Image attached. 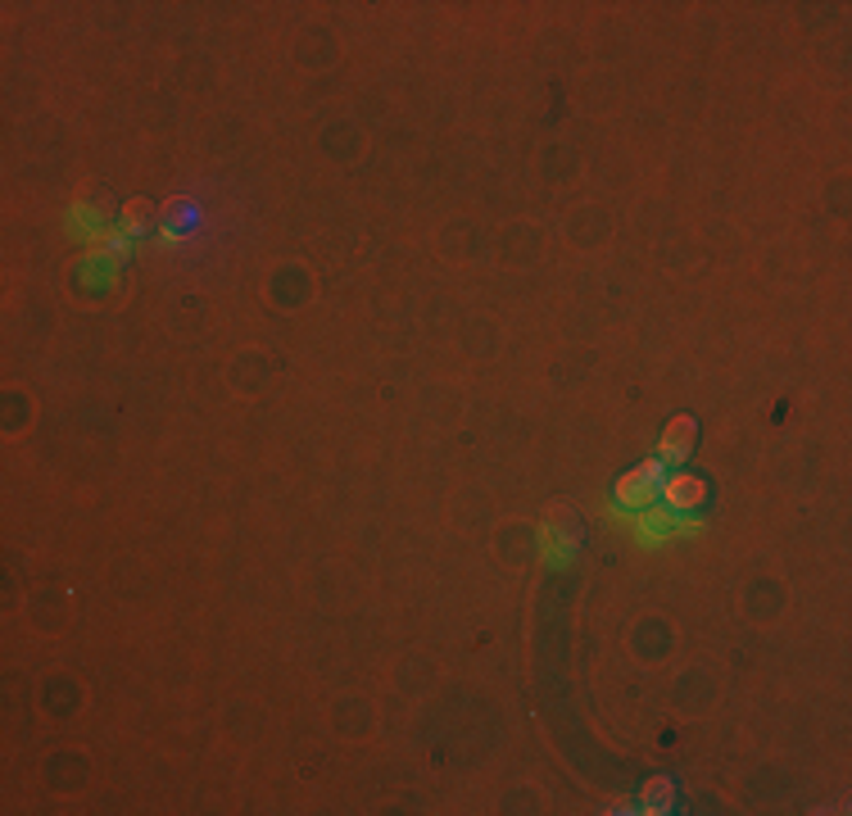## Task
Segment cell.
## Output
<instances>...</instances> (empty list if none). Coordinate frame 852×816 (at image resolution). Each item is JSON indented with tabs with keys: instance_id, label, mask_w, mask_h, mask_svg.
<instances>
[{
	"instance_id": "6da1fadb",
	"label": "cell",
	"mask_w": 852,
	"mask_h": 816,
	"mask_svg": "<svg viewBox=\"0 0 852 816\" xmlns=\"http://www.w3.org/2000/svg\"><path fill=\"white\" fill-rule=\"evenodd\" d=\"M204 223H209L204 204H196V200H177V204H168V214H164V236L173 240V246H181V240L200 236Z\"/></svg>"
}]
</instances>
